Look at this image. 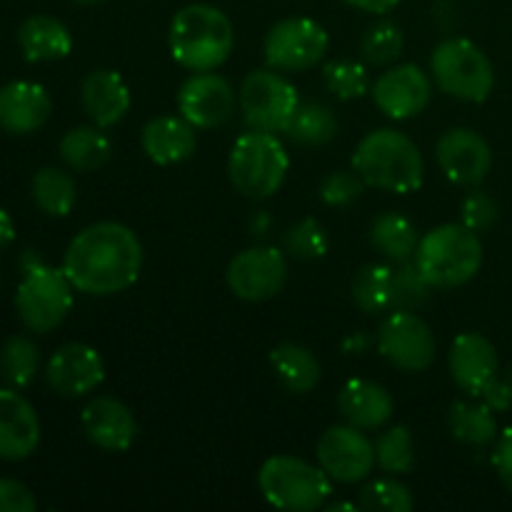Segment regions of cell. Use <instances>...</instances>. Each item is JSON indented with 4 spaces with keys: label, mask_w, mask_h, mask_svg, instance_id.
Here are the masks:
<instances>
[{
    "label": "cell",
    "mask_w": 512,
    "mask_h": 512,
    "mask_svg": "<svg viewBox=\"0 0 512 512\" xmlns=\"http://www.w3.org/2000/svg\"><path fill=\"white\" fill-rule=\"evenodd\" d=\"M63 270L78 293L108 298L133 288L143 270V245L123 223L100 220L70 240Z\"/></svg>",
    "instance_id": "1"
},
{
    "label": "cell",
    "mask_w": 512,
    "mask_h": 512,
    "mask_svg": "<svg viewBox=\"0 0 512 512\" xmlns=\"http://www.w3.org/2000/svg\"><path fill=\"white\" fill-rule=\"evenodd\" d=\"M353 170L370 188L395 195L420 190L425 180V160L418 143L393 128L370 130L353 153Z\"/></svg>",
    "instance_id": "2"
},
{
    "label": "cell",
    "mask_w": 512,
    "mask_h": 512,
    "mask_svg": "<svg viewBox=\"0 0 512 512\" xmlns=\"http://www.w3.org/2000/svg\"><path fill=\"white\" fill-rule=\"evenodd\" d=\"M170 55L190 73L218 70L235 48V30L228 15L208 3H190L170 20Z\"/></svg>",
    "instance_id": "3"
},
{
    "label": "cell",
    "mask_w": 512,
    "mask_h": 512,
    "mask_svg": "<svg viewBox=\"0 0 512 512\" xmlns=\"http://www.w3.org/2000/svg\"><path fill=\"white\" fill-rule=\"evenodd\" d=\"M413 263L430 288L450 290L470 283L483 268L480 233L463 223H443L420 235Z\"/></svg>",
    "instance_id": "4"
},
{
    "label": "cell",
    "mask_w": 512,
    "mask_h": 512,
    "mask_svg": "<svg viewBox=\"0 0 512 512\" xmlns=\"http://www.w3.org/2000/svg\"><path fill=\"white\" fill-rule=\"evenodd\" d=\"M290 158L278 133L253 130L240 135L228 155V175L233 188L250 200H265L283 188Z\"/></svg>",
    "instance_id": "5"
},
{
    "label": "cell",
    "mask_w": 512,
    "mask_h": 512,
    "mask_svg": "<svg viewBox=\"0 0 512 512\" xmlns=\"http://www.w3.org/2000/svg\"><path fill=\"white\" fill-rule=\"evenodd\" d=\"M75 285L63 268L43 263L33 250L23 255V280L15 293L20 323L33 333H50L68 318Z\"/></svg>",
    "instance_id": "6"
},
{
    "label": "cell",
    "mask_w": 512,
    "mask_h": 512,
    "mask_svg": "<svg viewBox=\"0 0 512 512\" xmlns=\"http://www.w3.org/2000/svg\"><path fill=\"white\" fill-rule=\"evenodd\" d=\"M258 488L265 503L285 512L325 508L333 495V480L320 465L295 455H270L258 470Z\"/></svg>",
    "instance_id": "7"
},
{
    "label": "cell",
    "mask_w": 512,
    "mask_h": 512,
    "mask_svg": "<svg viewBox=\"0 0 512 512\" xmlns=\"http://www.w3.org/2000/svg\"><path fill=\"white\" fill-rule=\"evenodd\" d=\"M430 78L445 95L463 103H485L495 88L493 63L468 38H445L435 45Z\"/></svg>",
    "instance_id": "8"
},
{
    "label": "cell",
    "mask_w": 512,
    "mask_h": 512,
    "mask_svg": "<svg viewBox=\"0 0 512 512\" xmlns=\"http://www.w3.org/2000/svg\"><path fill=\"white\" fill-rule=\"evenodd\" d=\"M240 113L253 130L283 133L298 110V88L278 70H253L245 75L238 93Z\"/></svg>",
    "instance_id": "9"
},
{
    "label": "cell",
    "mask_w": 512,
    "mask_h": 512,
    "mask_svg": "<svg viewBox=\"0 0 512 512\" xmlns=\"http://www.w3.org/2000/svg\"><path fill=\"white\" fill-rule=\"evenodd\" d=\"M330 48L328 30L310 18H283L265 33L263 55L268 68L300 73L325 58Z\"/></svg>",
    "instance_id": "10"
},
{
    "label": "cell",
    "mask_w": 512,
    "mask_h": 512,
    "mask_svg": "<svg viewBox=\"0 0 512 512\" xmlns=\"http://www.w3.org/2000/svg\"><path fill=\"white\" fill-rule=\"evenodd\" d=\"M375 343L380 355L405 373H423L435 360V335L415 310H390Z\"/></svg>",
    "instance_id": "11"
},
{
    "label": "cell",
    "mask_w": 512,
    "mask_h": 512,
    "mask_svg": "<svg viewBox=\"0 0 512 512\" xmlns=\"http://www.w3.org/2000/svg\"><path fill=\"white\" fill-rule=\"evenodd\" d=\"M318 465L333 483L355 485L370 478L375 470V443L355 425H333L315 445Z\"/></svg>",
    "instance_id": "12"
},
{
    "label": "cell",
    "mask_w": 512,
    "mask_h": 512,
    "mask_svg": "<svg viewBox=\"0 0 512 512\" xmlns=\"http://www.w3.org/2000/svg\"><path fill=\"white\" fill-rule=\"evenodd\" d=\"M288 260L285 253L270 245H255L230 260L225 283L235 298L245 303H265L285 288Z\"/></svg>",
    "instance_id": "13"
},
{
    "label": "cell",
    "mask_w": 512,
    "mask_h": 512,
    "mask_svg": "<svg viewBox=\"0 0 512 512\" xmlns=\"http://www.w3.org/2000/svg\"><path fill=\"white\" fill-rule=\"evenodd\" d=\"M373 103L390 120H410L428 108L433 98V78L420 65H390L370 85Z\"/></svg>",
    "instance_id": "14"
},
{
    "label": "cell",
    "mask_w": 512,
    "mask_h": 512,
    "mask_svg": "<svg viewBox=\"0 0 512 512\" xmlns=\"http://www.w3.org/2000/svg\"><path fill=\"white\" fill-rule=\"evenodd\" d=\"M178 113L198 130L218 128L235 113V90L215 70L193 73L178 90Z\"/></svg>",
    "instance_id": "15"
},
{
    "label": "cell",
    "mask_w": 512,
    "mask_h": 512,
    "mask_svg": "<svg viewBox=\"0 0 512 512\" xmlns=\"http://www.w3.org/2000/svg\"><path fill=\"white\" fill-rule=\"evenodd\" d=\"M435 160L450 183L473 188L488 178L493 168V150L478 130L450 128L438 138Z\"/></svg>",
    "instance_id": "16"
},
{
    "label": "cell",
    "mask_w": 512,
    "mask_h": 512,
    "mask_svg": "<svg viewBox=\"0 0 512 512\" xmlns=\"http://www.w3.org/2000/svg\"><path fill=\"white\" fill-rule=\"evenodd\" d=\"M105 380L103 355L85 343H68L50 355L45 383L60 398H85Z\"/></svg>",
    "instance_id": "17"
},
{
    "label": "cell",
    "mask_w": 512,
    "mask_h": 512,
    "mask_svg": "<svg viewBox=\"0 0 512 512\" xmlns=\"http://www.w3.org/2000/svg\"><path fill=\"white\" fill-rule=\"evenodd\" d=\"M83 433L95 448L105 453H125L138 440V420L123 400L113 395H98L80 415Z\"/></svg>",
    "instance_id": "18"
},
{
    "label": "cell",
    "mask_w": 512,
    "mask_h": 512,
    "mask_svg": "<svg viewBox=\"0 0 512 512\" xmlns=\"http://www.w3.org/2000/svg\"><path fill=\"white\" fill-rule=\"evenodd\" d=\"M448 368L455 385L478 398L488 388L490 380L500 373L498 350L485 335L463 333L450 345Z\"/></svg>",
    "instance_id": "19"
},
{
    "label": "cell",
    "mask_w": 512,
    "mask_h": 512,
    "mask_svg": "<svg viewBox=\"0 0 512 512\" xmlns=\"http://www.w3.org/2000/svg\"><path fill=\"white\" fill-rule=\"evenodd\" d=\"M40 445V420L15 388H0V460L18 463Z\"/></svg>",
    "instance_id": "20"
},
{
    "label": "cell",
    "mask_w": 512,
    "mask_h": 512,
    "mask_svg": "<svg viewBox=\"0 0 512 512\" xmlns=\"http://www.w3.org/2000/svg\"><path fill=\"white\" fill-rule=\"evenodd\" d=\"M53 113L48 90L33 80H13L0 88V128L10 135L38 133Z\"/></svg>",
    "instance_id": "21"
},
{
    "label": "cell",
    "mask_w": 512,
    "mask_h": 512,
    "mask_svg": "<svg viewBox=\"0 0 512 512\" xmlns=\"http://www.w3.org/2000/svg\"><path fill=\"white\" fill-rule=\"evenodd\" d=\"M80 103L90 123L98 128H113L128 115L130 88L118 70L98 68L90 70L80 83Z\"/></svg>",
    "instance_id": "22"
},
{
    "label": "cell",
    "mask_w": 512,
    "mask_h": 512,
    "mask_svg": "<svg viewBox=\"0 0 512 512\" xmlns=\"http://www.w3.org/2000/svg\"><path fill=\"white\" fill-rule=\"evenodd\" d=\"M140 148L155 165H178L198 150V128L183 115H158L140 133Z\"/></svg>",
    "instance_id": "23"
},
{
    "label": "cell",
    "mask_w": 512,
    "mask_h": 512,
    "mask_svg": "<svg viewBox=\"0 0 512 512\" xmlns=\"http://www.w3.org/2000/svg\"><path fill=\"white\" fill-rule=\"evenodd\" d=\"M338 410L348 425L360 430H378L393 418L395 400L375 380L353 378L340 388Z\"/></svg>",
    "instance_id": "24"
},
{
    "label": "cell",
    "mask_w": 512,
    "mask_h": 512,
    "mask_svg": "<svg viewBox=\"0 0 512 512\" xmlns=\"http://www.w3.org/2000/svg\"><path fill=\"white\" fill-rule=\"evenodd\" d=\"M18 45L28 63H55L70 55L73 35L53 15H30L18 28Z\"/></svg>",
    "instance_id": "25"
},
{
    "label": "cell",
    "mask_w": 512,
    "mask_h": 512,
    "mask_svg": "<svg viewBox=\"0 0 512 512\" xmlns=\"http://www.w3.org/2000/svg\"><path fill=\"white\" fill-rule=\"evenodd\" d=\"M270 368L288 393L308 395L318 388L320 368L318 355L298 343H280L270 350Z\"/></svg>",
    "instance_id": "26"
},
{
    "label": "cell",
    "mask_w": 512,
    "mask_h": 512,
    "mask_svg": "<svg viewBox=\"0 0 512 512\" xmlns=\"http://www.w3.org/2000/svg\"><path fill=\"white\" fill-rule=\"evenodd\" d=\"M60 160L75 173H93L113 155V143L98 125H78L60 138Z\"/></svg>",
    "instance_id": "27"
},
{
    "label": "cell",
    "mask_w": 512,
    "mask_h": 512,
    "mask_svg": "<svg viewBox=\"0 0 512 512\" xmlns=\"http://www.w3.org/2000/svg\"><path fill=\"white\" fill-rule=\"evenodd\" d=\"M370 243L390 263H405V260H413L420 235L413 220L405 218L403 213L388 210L370 223Z\"/></svg>",
    "instance_id": "28"
},
{
    "label": "cell",
    "mask_w": 512,
    "mask_h": 512,
    "mask_svg": "<svg viewBox=\"0 0 512 512\" xmlns=\"http://www.w3.org/2000/svg\"><path fill=\"white\" fill-rule=\"evenodd\" d=\"M450 433L458 443L470 445V448H485L498 438V420L495 410L485 403H465L455 400L448 413Z\"/></svg>",
    "instance_id": "29"
},
{
    "label": "cell",
    "mask_w": 512,
    "mask_h": 512,
    "mask_svg": "<svg viewBox=\"0 0 512 512\" xmlns=\"http://www.w3.org/2000/svg\"><path fill=\"white\" fill-rule=\"evenodd\" d=\"M30 193H33L40 213L50 215V218H65L73 213L75 203H78V185H75L73 175L60 168H50V165L33 175Z\"/></svg>",
    "instance_id": "30"
},
{
    "label": "cell",
    "mask_w": 512,
    "mask_h": 512,
    "mask_svg": "<svg viewBox=\"0 0 512 512\" xmlns=\"http://www.w3.org/2000/svg\"><path fill=\"white\" fill-rule=\"evenodd\" d=\"M283 133L295 145L320 148V145L330 143L338 135V118H335L333 108L310 100V103L298 105V110L293 113V118H290L288 128Z\"/></svg>",
    "instance_id": "31"
},
{
    "label": "cell",
    "mask_w": 512,
    "mask_h": 512,
    "mask_svg": "<svg viewBox=\"0 0 512 512\" xmlns=\"http://www.w3.org/2000/svg\"><path fill=\"white\" fill-rule=\"evenodd\" d=\"M353 300L368 315L390 313L393 310V265H363L353 278Z\"/></svg>",
    "instance_id": "32"
},
{
    "label": "cell",
    "mask_w": 512,
    "mask_h": 512,
    "mask_svg": "<svg viewBox=\"0 0 512 512\" xmlns=\"http://www.w3.org/2000/svg\"><path fill=\"white\" fill-rule=\"evenodd\" d=\"M40 370V353L33 340L23 335H13L3 343L0 350V378L5 380L8 388H25L35 380Z\"/></svg>",
    "instance_id": "33"
},
{
    "label": "cell",
    "mask_w": 512,
    "mask_h": 512,
    "mask_svg": "<svg viewBox=\"0 0 512 512\" xmlns=\"http://www.w3.org/2000/svg\"><path fill=\"white\" fill-rule=\"evenodd\" d=\"M375 463L388 475H408L415 468V440L410 428L395 425V428L380 433L375 440Z\"/></svg>",
    "instance_id": "34"
},
{
    "label": "cell",
    "mask_w": 512,
    "mask_h": 512,
    "mask_svg": "<svg viewBox=\"0 0 512 512\" xmlns=\"http://www.w3.org/2000/svg\"><path fill=\"white\" fill-rule=\"evenodd\" d=\"M405 48V35L400 30V25H395L393 20H378L375 25H370L368 33L360 40V55H363L365 65H393L395 60L403 55Z\"/></svg>",
    "instance_id": "35"
},
{
    "label": "cell",
    "mask_w": 512,
    "mask_h": 512,
    "mask_svg": "<svg viewBox=\"0 0 512 512\" xmlns=\"http://www.w3.org/2000/svg\"><path fill=\"white\" fill-rule=\"evenodd\" d=\"M323 83L328 93H333L338 100H345V103L370 93L368 68H365V63H358V60H330L323 68Z\"/></svg>",
    "instance_id": "36"
},
{
    "label": "cell",
    "mask_w": 512,
    "mask_h": 512,
    "mask_svg": "<svg viewBox=\"0 0 512 512\" xmlns=\"http://www.w3.org/2000/svg\"><path fill=\"white\" fill-rule=\"evenodd\" d=\"M360 510L368 512H410L415 500L408 485H403L395 478H378L370 480L360 490Z\"/></svg>",
    "instance_id": "37"
},
{
    "label": "cell",
    "mask_w": 512,
    "mask_h": 512,
    "mask_svg": "<svg viewBox=\"0 0 512 512\" xmlns=\"http://www.w3.org/2000/svg\"><path fill=\"white\" fill-rule=\"evenodd\" d=\"M285 250L298 260H318L328 253L330 238L325 225L318 218H303L288 228L283 238Z\"/></svg>",
    "instance_id": "38"
},
{
    "label": "cell",
    "mask_w": 512,
    "mask_h": 512,
    "mask_svg": "<svg viewBox=\"0 0 512 512\" xmlns=\"http://www.w3.org/2000/svg\"><path fill=\"white\" fill-rule=\"evenodd\" d=\"M428 280L413 260L393 265V310H418L430 295Z\"/></svg>",
    "instance_id": "39"
},
{
    "label": "cell",
    "mask_w": 512,
    "mask_h": 512,
    "mask_svg": "<svg viewBox=\"0 0 512 512\" xmlns=\"http://www.w3.org/2000/svg\"><path fill=\"white\" fill-rule=\"evenodd\" d=\"M365 183L355 170H335L320 183V200L330 208H348L363 195Z\"/></svg>",
    "instance_id": "40"
},
{
    "label": "cell",
    "mask_w": 512,
    "mask_h": 512,
    "mask_svg": "<svg viewBox=\"0 0 512 512\" xmlns=\"http://www.w3.org/2000/svg\"><path fill=\"white\" fill-rule=\"evenodd\" d=\"M500 218V208L495 203L493 195L483 193V190H475L468 198L463 200V208H460V223L468 225L475 233H485V230L493 228Z\"/></svg>",
    "instance_id": "41"
},
{
    "label": "cell",
    "mask_w": 512,
    "mask_h": 512,
    "mask_svg": "<svg viewBox=\"0 0 512 512\" xmlns=\"http://www.w3.org/2000/svg\"><path fill=\"white\" fill-rule=\"evenodd\" d=\"M35 508H38V503H35L28 485L0 478V512H35Z\"/></svg>",
    "instance_id": "42"
},
{
    "label": "cell",
    "mask_w": 512,
    "mask_h": 512,
    "mask_svg": "<svg viewBox=\"0 0 512 512\" xmlns=\"http://www.w3.org/2000/svg\"><path fill=\"white\" fill-rule=\"evenodd\" d=\"M480 398H483V403L488 405V408H493L495 413H503V410L512 408V368L505 370V375H495Z\"/></svg>",
    "instance_id": "43"
},
{
    "label": "cell",
    "mask_w": 512,
    "mask_h": 512,
    "mask_svg": "<svg viewBox=\"0 0 512 512\" xmlns=\"http://www.w3.org/2000/svg\"><path fill=\"white\" fill-rule=\"evenodd\" d=\"M495 470H498L500 480L505 483V488L512 490V428L505 430L498 438V445H495L493 453Z\"/></svg>",
    "instance_id": "44"
},
{
    "label": "cell",
    "mask_w": 512,
    "mask_h": 512,
    "mask_svg": "<svg viewBox=\"0 0 512 512\" xmlns=\"http://www.w3.org/2000/svg\"><path fill=\"white\" fill-rule=\"evenodd\" d=\"M343 3L350 5V8L360 10V13L388 15V13H393L395 8H398L400 0H343Z\"/></svg>",
    "instance_id": "45"
},
{
    "label": "cell",
    "mask_w": 512,
    "mask_h": 512,
    "mask_svg": "<svg viewBox=\"0 0 512 512\" xmlns=\"http://www.w3.org/2000/svg\"><path fill=\"white\" fill-rule=\"evenodd\" d=\"M15 240V223L13 218L8 215V210L0 208V250L8 248L10 243Z\"/></svg>",
    "instance_id": "46"
},
{
    "label": "cell",
    "mask_w": 512,
    "mask_h": 512,
    "mask_svg": "<svg viewBox=\"0 0 512 512\" xmlns=\"http://www.w3.org/2000/svg\"><path fill=\"white\" fill-rule=\"evenodd\" d=\"M368 343H370L368 335H365V333H353L348 340H345L343 348H345V353H348V355H363L365 348H368Z\"/></svg>",
    "instance_id": "47"
},
{
    "label": "cell",
    "mask_w": 512,
    "mask_h": 512,
    "mask_svg": "<svg viewBox=\"0 0 512 512\" xmlns=\"http://www.w3.org/2000/svg\"><path fill=\"white\" fill-rule=\"evenodd\" d=\"M270 228V218L265 213H258L253 218V235H268Z\"/></svg>",
    "instance_id": "48"
},
{
    "label": "cell",
    "mask_w": 512,
    "mask_h": 512,
    "mask_svg": "<svg viewBox=\"0 0 512 512\" xmlns=\"http://www.w3.org/2000/svg\"><path fill=\"white\" fill-rule=\"evenodd\" d=\"M328 512H338V510H348V512H358L360 503H333V505H325Z\"/></svg>",
    "instance_id": "49"
},
{
    "label": "cell",
    "mask_w": 512,
    "mask_h": 512,
    "mask_svg": "<svg viewBox=\"0 0 512 512\" xmlns=\"http://www.w3.org/2000/svg\"><path fill=\"white\" fill-rule=\"evenodd\" d=\"M75 3H80V5H98V3H105V0H75Z\"/></svg>",
    "instance_id": "50"
}]
</instances>
